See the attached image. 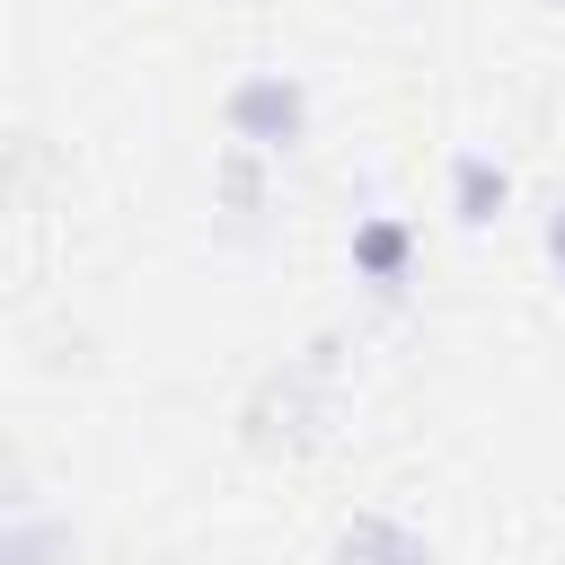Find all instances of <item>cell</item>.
Masks as SVG:
<instances>
[{
	"label": "cell",
	"mask_w": 565,
	"mask_h": 565,
	"mask_svg": "<svg viewBox=\"0 0 565 565\" xmlns=\"http://www.w3.org/2000/svg\"><path fill=\"white\" fill-rule=\"evenodd\" d=\"M344 256H353V274H362L380 300H397V291H406V274H415V230H406L397 212H362Z\"/></svg>",
	"instance_id": "7a4b0ae2"
},
{
	"label": "cell",
	"mask_w": 565,
	"mask_h": 565,
	"mask_svg": "<svg viewBox=\"0 0 565 565\" xmlns=\"http://www.w3.org/2000/svg\"><path fill=\"white\" fill-rule=\"evenodd\" d=\"M335 565H433V539L397 512H353L335 530Z\"/></svg>",
	"instance_id": "3957f363"
},
{
	"label": "cell",
	"mask_w": 565,
	"mask_h": 565,
	"mask_svg": "<svg viewBox=\"0 0 565 565\" xmlns=\"http://www.w3.org/2000/svg\"><path fill=\"white\" fill-rule=\"evenodd\" d=\"M9 565H53V521L44 512H9Z\"/></svg>",
	"instance_id": "5b68a950"
},
{
	"label": "cell",
	"mask_w": 565,
	"mask_h": 565,
	"mask_svg": "<svg viewBox=\"0 0 565 565\" xmlns=\"http://www.w3.org/2000/svg\"><path fill=\"white\" fill-rule=\"evenodd\" d=\"M539 247H547V274L565 282V194L547 203V221H539Z\"/></svg>",
	"instance_id": "8992f818"
},
{
	"label": "cell",
	"mask_w": 565,
	"mask_h": 565,
	"mask_svg": "<svg viewBox=\"0 0 565 565\" xmlns=\"http://www.w3.org/2000/svg\"><path fill=\"white\" fill-rule=\"evenodd\" d=\"M503 203H512L503 159H494V150H450V221H459V230H494Z\"/></svg>",
	"instance_id": "277c9868"
},
{
	"label": "cell",
	"mask_w": 565,
	"mask_h": 565,
	"mask_svg": "<svg viewBox=\"0 0 565 565\" xmlns=\"http://www.w3.org/2000/svg\"><path fill=\"white\" fill-rule=\"evenodd\" d=\"M221 132L230 150H256V159H282L309 141V79L300 71H238L221 88Z\"/></svg>",
	"instance_id": "6da1fadb"
}]
</instances>
